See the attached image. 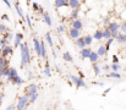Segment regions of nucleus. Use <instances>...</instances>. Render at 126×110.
I'll use <instances>...</instances> for the list:
<instances>
[{"mask_svg": "<svg viewBox=\"0 0 126 110\" xmlns=\"http://www.w3.org/2000/svg\"><path fill=\"white\" fill-rule=\"evenodd\" d=\"M113 64H119V56L118 55H113Z\"/></svg>", "mask_w": 126, "mask_h": 110, "instance_id": "de8ad7c7", "label": "nucleus"}, {"mask_svg": "<svg viewBox=\"0 0 126 110\" xmlns=\"http://www.w3.org/2000/svg\"><path fill=\"white\" fill-rule=\"evenodd\" d=\"M118 43H120V44H123V43H126V40H125V34H123V33H120L119 36H118V38L115 39Z\"/></svg>", "mask_w": 126, "mask_h": 110, "instance_id": "f704fd0d", "label": "nucleus"}, {"mask_svg": "<svg viewBox=\"0 0 126 110\" xmlns=\"http://www.w3.org/2000/svg\"><path fill=\"white\" fill-rule=\"evenodd\" d=\"M22 39H23V33L17 32V33L15 34V37H14V47H15V48H18L20 44L22 43Z\"/></svg>", "mask_w": 126, "mask_h": 110, "instance_id": "423d86ee", "label": "nucleus"}, {"mask_svg": "<svg viewBox=\"0 0 126 110\" xmlns=\"http://www.w3.org/2000/svg\"><path fill=\"white\" fill-rule=\"evenodd\" d=\"M14 5H15V10H16L17 15H18V16H20L22 20H25V16H26V14L23 12L22 7L20 6V1H14Z\"/></svg>", "mask_w": 126, "mask_h": 110, "instance_id": "1a4fd4ad", "label": "nucleus"}, {"mask_svg": "<svg viewBox=\"0 0 126 110\" xmlns=\"http://www.w3.org/2000/svg\"><path fill=\"white\" fill-rule=\"evenodd\" d=\"M43 22L48 26V27H51L53 26V21H51V17H50V15L48 14V12H45L44 15H43Z\"/></svg>", "mask_w": 126, "mask_h": 110, "instance_id": "6ab92c4d", "label": "nucleus"}, {"mask_svg": "<svg viewBox=\"0 0 126 110\" xmlns=\"http://www.w3.org/2000/svg\"><path fill=\"white\" fill-rule=\"evenodd\" d=\"M45 42H47V44L50 47V48H54V42H53V38H51V34H50V32H47L45 33Z\"/></svg>", "mask_w": 126, "mask_h": 110, "instance_id": "412c9836", "label": "nucleus"}, {"mask_svg": "<svg viewBox=\"0 0 126 110\" xmlns=\"http://www.w3.org/2000/svg\"><path fill=\"white\" fill-rule=\"evenodd\" d=\"M79 77H80V78H82V79L84 78V73L82 72V71H80V70H79Z\"/></svg>", "mask_w": 126, "mask_h": 110, "instance_id": "864d4df0", "label": "nucleus"}, {"mask_svg": "<svg viewBox=\"0 0 126 110\" xmlns=\"http://www.w3.org/2000/svg\"><path fill=\"white\" fill-rule=\"evenodd\" d=\"M92 49L91 48H84L82 50H80V56H81V59H89V56H91V54H92Z\"/></svg>", "mask_w": 126, "mask_h": 110, "instance_id": "9b49d317", "label": "nucleus"}, {"mask_svg": "<svg viewBox=\"0 0 126 110\" xmlns=\"http://www.w3.org/2000/svg\"><path fill=\"white\" fill-rule=\"evenodd\" d=\"M95 53L98 54V56H99V58H103V56H105V55L108 54V50H107L105 45H99V47L97 48Z\"/></svg>", "mask_w": 126, "mask_h": 110, "instance_id": "f3484780", "label": "nucleus"}, {"mask_svg": "<svg viewBox=\"0 0 126 110\" xmlns=\"http://www.w3.org/2000/svg\"><path fill=\"white\" fill-rule=\"evenodd\" d=\"M1 58H4V56H2V48H0V59H1Z\"/></svg>", "mask_w": 126, "mask_h": 110, "instance_id": "4d7b16f0", "label": "nucleus"}, {"mask_svg": "<svg viewBox=\"0 0 126 110\" xmlns=\"http://www.w3.org/2000/svg\"><path fill=\"white\" fill-rule=\"evenodd\" d=\"M111 33H115V32H120V25L118 23V22H115V21H111L110 23H109V26L107 27Z\"/></svg>", "mask_w": 126, "mask_h": 110, "instance_id": "0eeeda50", "label": "nucleus"}, {"mask_svg": "<svg viewBox=\"0 0 126 110\" xmlns=\"http://www.w3.org/2000/svg\"><path fill=\"white\" fill-rule=\"evenodd\" d=\"M83 40H84L86 47H91L94 39H93V36H91V34H86V36H83Z\"/></svg>", "mask_w": 126, "mask_h": 110, "instance_id": "5701e85b", "label": "nucleus"}, {"mask_svg": "<svg viewBox=\"0 0 126 110\" xmlns=\"http://www.w3.org/2000/svg\"><path fill=\"white\" fill-rule=\"evenodd\" d=\"M63 59H64L65 61H67V63H74V58H72V55H71L69 51H65V53L63 54Z\"/></svg>", "mask_w": 126, "mask_h": 110, "instance_id": "393cba45", "label": "nucleus"}, {"mask_svg": "<svg viewBox=\"0 0 126 110\" xmlns=\"http://www.w3.org/2000/svg\"><path fill=\"white\" fill-rule=\"evenodd\" d=\"M5 110H16V105H12V104H10V105H7Z\"/></svg>", "mask_w": 126, "mask_h": 110, "instance_id": "09e8293b", "label": "nucleus"}, {"mask_svg": "<svg viewBox=\"0 0 126 110\" xmlns=\"http://www.w3.org/2000/svg\"><path fill=\"white\" fill-rule=\"evenodd\" d=\"M10 71H11V67L7 65V66H5L4 69H2V75H4V77H7L9 76V73H10Z\"/></svg>", "mask_w": 126, "mask_h": 110, "instance_id": "4c0bfd02", "label": "nucleus"}, {"mask_svg": "<svg viewBox=\"0 0 126 110\" xmlns=\"http://www.w3.org/2000/svg\"><path fill=\"white\" fill-rule=\"evenodd\" d=\"M26 92H27V95H28V97H31V95H33V94H38V87H37L36 84H30V86L27 87Z\"/></svg>", "mask_w": 126, "mask_h": 110, "instance_id": "ddd939ff", "label": "nucleus"}, {"mask_svg": "<svg viewBox=\"0 0 126 110\" xmlns=\"http://www.w3.org/2000/svg\"><path fill=\"white\" fill-rule=\"evenodd\" d=\"M56 32H58V33H60V34H61V33H64V32H66L65 26H64V25H59V26L56 27Z\"/></svg>", "mask_w": 126, "mask_h": 110, "instance_id": "58836bf2", "label": "nucleus"}, {"mask_svg": "<svg viewBox=\"0 0 126 110\" xmlns=\"http://www.w3.org/2000/svg\"><path fill=\"white\" fill-rule=\"evenodd\" d=\"M93 84H98L99 87H103L104 86V82H93Z\"/></svg>", "mask_w": 126, "mask_h": 110, "instance_id": "5fc2aeb1", "label": "nucleus"}, {"mask_svg": "<svg viewBox=\"0 0 126 110\" xmlns=\"http://www.w3.org/2000/svg\"><path fill=\"white\" fill-rule=\"evenodd\" d=\"M110 91H111V88H110V87H109V88H107V89H104V92H103V95H107V94H108Z\"/></svg>", "mask_w": 126, "mask_h": 110, "instance_id": "603ef678", "label": "nucleus"}, {"mask_svg": "<svg viewBox=\"0 0 126 110\" xmlns=\"http://www.w3.org/2000/svg\"><path fill=\"white\" fill-rule=\"evenodd\" d=\"M16 77H18V72H17V70H16L15 67H11V71H10V73H9V76L6 77V78H7V81L12 83V82H14V79H15Z\"/></svg>", "mask_w": 126, "mask_h": 110, "instance_id": "dca6fc26", "label": "nucleus"}, {"mask_svg": "<svg viewBox=\"0 0 126 110\" xmlns=\"http://www.w3.org/2000/svg\"><path fill=\"white\" fill-rule=\"evenodd\" d=\"M38 97H39V94H33V95H31V97H30V104H33V103L38 99Z\"/></svg>", "mask_w": 126, "mask_h": 110, "instance_id": "79ce46f5", "label": "nucleus"}, {"mask_svg": "<svg viewBox=\"0 0 126 110\" xmlns=\"http://www.w3.org/2000/svg\"><path fill=\"white\" fill-rule=\"evenodd\" d=\"M41 58L43 60L48 59V50H47V44L44 40H41Z\"/></svg>", "mask_w": 126, "mask_h": 110, "instance_id": "6e6552de", "label": "nucleus"}, {"mask_svg": "<svg viewBox=\"0 0 126 110\" xmlns=\"http://www.w3.org/2000/svg\"><path fill=\"white\" fill-rule=\"evenodd\" d=\"M54 6H55L56 9L69 7V0H55V1H54Z\"/></svg>", "mask_w": 126, "mask_h": 110, "instance_id": "4468645a", "label": "nucleus"}, {"mask_svg": "<svg viewBox=\"0 0 126 110\" xmlns=\"http://www.w3.org/2000/svg\"><path fill=\"white\" fill-rule=\"evenodd\" d=\"M92 70H93V72L95 76H99L100 73H102V67L98 65V64H93L92 65Z\"/></svg>", "mask_w": 126, "mask_h": 110, "instance_id": "a878e982", "label": "nucleus"}, {"mask_svg": "<svg viewBox=\"0 0 126 110\" xmlns=\"http://www.w3.org/2000/svg\"><path fill=\"white\" fill-rule=\"evenodd\" d=\"M71 28H75L77 31H81L83 28V21L81 18H77L75 21H71Z\"/></svg>", "mask_w": 126, "mask_h": 110, "instance_id": "39448f33", "label": "nucleus"}, {"mask_svg": "<svg viewBox=\"0 0 126 110\" xmlns=\"http://www.w3.org/2000/svg\"><path fill=\"white\" fill-rule=\"evenodd\" d=\"M103 37H104V39H107V40L111 38V32H110V31H109L107 27L103 30Z\"/></svg>", "mask_w": 126, "mask_h": 110, "instance_id": "2f4dec72", "label": "nucleus"}, {"mask_svg": "<svg viewBox=\"0 0 126 110\" xmlns=\"http://www.w3.org/2000/svg\"><path fill=\"white\" fill-rule=\"evenodd\" d=\"M1 21H9V16L6 14H2L1 15Z\"/></svg>", "mask_w": 126, "mask_h": 110, "instance_id": "8fccbe9b", "label": "nucleus"}, {"mask_svg": "<svg viewBox=\"0 0 126 110\" xmlns=\"http://www.w3.org/2000/svg\"><path fill=\"white\" fill-rule=\"evenodd\" d=\"M6 45H9V40H7L5 37L0 38V48H4V47H6Z\"/></svg>", "mask_w": 126, "mask_h": 110, "instance_id": "c9c22d12", "label": "nucleus"}, {"mask_svg": "<svg viewBox=\"0 0 126 110\" xmlns=\"http://www.w3.org/2000/svg\"><path fill=\"white\" fill-rule=\"evenodd\" d=\"M125 40H126V34H125Z\"/></svg>", "mask_w": 126, "mask_h": 110, "instance_id": "052dcab7", "label": "nucleus"}, {"mask_svg": "<svg viewBox=\"0 0 126 110\" xmlns=\"http://www.w3.org/2000/svg\"><path fill=\"white\" fill-rule=\"evenodd\" d=\"M75 44H76L77 48H80V50H82V49H84V48H87L86 44H84L83 37H80L79 39H76V40H75Z\"/></svg>", "mask_w": 126, "mask_h": 110, "instance_id": "aec40b11", "label": "nucleus"}, {"mask_svg": "<svg viewBox=\"0 0 126 110\" xmlns=\"http://www.w3.org/2000/svg\"><path fill=\"white\" fill-rule=\"evenodd\" d=\"M69 18H70V21H75V20L80 18V10H71L69 12Z\"/></svg>", "mask_w": 126, "mask_h": 110, "instance_id": "a211bd4d", "label": "nucleus"}, {"mask_svg": "<svg viewBox=\"0 0 126 110\" xmlns=\"http://www.w3.org/2000/svg\"><path fill=\"white\" fill-rule=\"evenodd\" d=\"M120 33L126 34V21H124L123 23H120Z\"/></svg>", "mask_w": 126, "mask_h": 110, "instance_id": "ea45409f", "label": "nucleus"}, {"mask_svg": "<svg viewBox=\"0 0 126 110\" xmlns=\"http://www.w3.org/2000/svg\"><path fill=\"white\" fill-rule=\"evenodd\" d=\"M98 60H99L98 54H97L95 51H92V54H91V56H89V61L92 63V65H93V64H97V63H98Z\"/></svg>", "mask_w": 126, "mask_h": 110, "instance_id": "b1692460", "label": "nucleus"}, {"mask_svg": "<svg viewBox=\"0 0 126 110\" xmlns=\"http://www.w3.org/2000/svg\"><path fill=\"white\" fill-rule=\"evenodd\" d=\"M110 22H111V21H110V18H109V17H104V18H103V25H104V26H107V27H108Z\"/></svg>", "mask_w": 126, "mask_h": 110, "instance_id": "c03bdc74", "label": "nucleus"}, {"mask_svg": "<svg viewBox=\"0 0 126 110\" xmlns=\"http://www.w3.org/2000/svg\"><path fill=\"white\" fill-rule=\"evenodd\" d=\"M33 47H34L36 54L41 58V40L38 38H33Z\"/></svg>", "mask_w": 126, "mask_h": 110, "instance_id": "2eb2a0df", "label": "nucleus"}, {"mask_svg": "<svg viewBox=\"0 0 126 110\" xmlns=\"http://www.w3.org/2000/svg\"><path fill=\"white\" fill-rule=\"evenodd\" d=\"M12 54H14V48H12L10 44L2 48V56H4V58L7 59V56H11Z\"/></svg>", "mask_w": 126, "mask_h": 110, "instance_id": "9d476101", "label": "nucleus"}, {"mask_svg": "<svg viewBox=\"0 0 126 110\" xmlns=\"http://www.w3.org/2000/svg\"><path fill=\"white\" fill-rule=\"evenodd\" d=\"M25 20H26V22H27L28 27H30V28H32V27H33V23H32V20H31V16H30V14H26V16H25Z\"/></svg>", "mask_w": 126, "mask_h": 110, "instance_id": "72a5a7b5", "label": "nucleus"}, {"mask_svg": "<svg viewBox=\"0 0 126 110\" xmlns=\"http://www.w3.org/2000/svg\"><path fill=\"white\" fill-rule=\"evenodd\" d=\"M30 104V97L27 94H23L18 98L17 104H16V110H26Z\"/></svg>", "mask_w": 126, "mask_h": 110, "instance_id": "f03ea898", "label": "nucleus"}, {"mask_svg": "<svg viewBox=\"0 0 126 110\" xmlns=\"http://www.w3.org/2000/svg\"><path fill=\"white\" fill-rule=\"evenodd\" d=\"M4 4H5V5H6L9 9H11V2H10L9 0H4Z\"/></svg>", "mask_w": 126, "mask_h": 110, "instance_id": "3c124183", "label": "nucleus"}, {"mask_svg": "<svg viewBox=\"0 0 126 110\" xmlns=\"http://www.w3.org/2000/svg\"><path fill=\"white\" fill-rule=\"evenodd\" d=\"M124 69H125V70H126V66H125V67H124Z\"/></svg>", "mask_w": 126, "mask_h": 110, "instance_id": "680f3d73", "label": "nucleus"}, {"mask_svg": "<svg viewBox=\"0 0 126 110\" xmlns=\"http://www.w3.org/2000/svg\"><path fill=\"white\" fill-rule=\"evenodd\" d=\"M2 37H5V38H6V39H7V40L10 42L11 39H14V37H15V36H14V34H12L11 32H9V33H6L5 36H2Z\"/></svg>", "mask_w": 126, "mask_h": 110, "instance_id": "a18cd8bd", "label": "nucleus"}, {"mask_svg": "<svg viewBox=\"0 0 126 110\" xmlns=\"http://www.w3.org/2000/svg\"><path fill=\"white\" fill-rule=\"evenodd\" d=\"M0 84H1V82H0Z\"/></svg>", "mask_w": 126, "mask_h": 110, "instance_id": "e2e57ef3", "label": "nucleus"}, {"mask_svg": "<svg viewBox=\"0 0 126 110\" xmlns=\"http://www.w3.org/2000/svg\"><path fill=\"white\" fill-rule=\"evenodd\" d=\"M107 77H110V78H114V79H120L121 78V75L119 72H108L107 73Z\"/></svg>", "mask_w": 126, "mask_h": 110, "instance_id": "c85d7f7f", "label": "nucleus"}, {"mask_svg": "<svg viewBox=\"0 0 126 110\" xmlns=\"http://www.w3.org/2000/svg\"><path fill=\"white\" fill-rule=\"evenodd\" d=\"M53 56H54V58H56V53H55V50H53Z\"/></svg>", "mask_w": 126, "mask_h": 110, "instance_id": "13d9d810", "label": "nucleus"}, {"mask_svg": "<svg viewBox=\"0 0 126 110\" xmlns=\"http://www.w3.org/2000/svg\"><path fill=\"white\" fill-rule=\"evenodd\" d=\"M10 32V28L6 26V25H4V23H0V34H2V36H5L6 33H9Z\"/></svg>", "mask_w": 126, "mask_h": 110, "instance_id": "bb28decb", "label": "nucleus"}, {"mask_svg": "<svg viewBox=\"0 0 126 110\" xmlns=\"http://www.w3.org/2000/svg\"><path fill=\"white\" fill-rule=\"evenodd\" d=\"M23 78H21L20 76L18 77H16L15 79H14V82H12V84H16V86H21V84H23Z\"/></svg>", "mask_w": 126, "mask_h": 110, "instance_id": "473e14b6", "label": "nucleus"}, {"mask_svg": "<svg viewBox=\"0 0 126 110\" xmlns=\"http://www.w3.org/2000/svg\"><path fill=\"white\" fill-rule=\"evenodd\" d=\"M20 54H21V60H20V67H25L26 65H30L32 63V56L30 53V48L28 44L25 42H22L20 44Z\"/></svg>", "mask_w": 126, "mask_h": 110, "instance_id": "f257e3e1", "label": "nucleus"}, {"mask_svg": "<svg viewBox=\"0 0 126 110\" xmlns=\"http://www.w3.org/2000/svg\"><path fill=\"white\" fill-rule=\"evenodd\" d=\"M2 102H4V94H2V93H0V107H1Z\"/></svg>", "mask_w": 126, "mask_h": 110, "instance_id": "6e6d98bb", "label": "nucleus"}, {"mask_svg": "<svg viewBox=\"0 0 126 110\" xmlns=\"http://www.w3.org/2000/svg\"><path fill=\"white\" fill-rule=\"evenodd\" d=\"M1 77H4V75H2V70H0V78Z\"/></svg>", "mask_w": 126, "mask_h": 110, "instance_id": "bf43d9fd", "label": "nucleus"}, {"mask_svg": "<svg viewBox=\"0 0 126 110\" xmlns=\"http://www.w3.org/2000/svg\"><path fill=\"white\" fill-rule=\"evenodd\" d=\"M27 78H28V79L34 78V73L32 72V71H27Z\"/></svg>", "mask_w": 126, "mask_h": 110, "instance_id": "49530a36", "label": "nucleus"}, {"mask_svg": "<svg viewBox=\"0 0 126 110\" xmlns=\"http://www.w3.org/2000/svg\"><path fill=\"white\" fill-rule=\"evenodd\" d=\"M70 81L72 82V84L79 89V88H87V84L82 78H80L79 76H75V75H70Z\"/></svg>", "mask_w": 126, "mask_h": 110, "instance_id": "7ed1b4c3", "label": "nucleus"}, {"mask_svg": "<svg viewBox=\"0 0 126 110\" xmlns=\"http://www.w3.org/2000/svg\"><path fill=\"white\" fill-rule=\"evenodd\" d=\"M44 75L45 76H48V77H50L51 76V69H50V65H49V63L47 61L45 63V65H44Z\"/></svg>", "mask_w": 126, "mask_h": 110, "instance_id": "cd10ccee", "label": "nucleus"}, {"mask_svg": "<svg viewBox=\"0 0 126 110\" xmlns=\"http://www.w3.org/2000/svg\"><path fill=\"white\" fill-rule=\"evenodd\" d=\"M9 65V59H6V58H1L0 59V70H2L5 66H7Z\"/></svg>", "mask_w": 126, "mask_h": 110, "instance_id": "7c9ffc66", "label": "nucleus"}, {"mask_svg": "<svg viewBox=\"0 0 126 110\" xmlns=\"http://www.w3.org/2000/svg\"><path fill=\"white\" fill-rule=\"evenodd\" d=\"M93 39L94 40H102V39H104V37H103V30H95V32L93 34Z\"/></svg>", "mask_w": 126, "mask_h": 110, "instance_id": "4be33fe9", "label": "nucleus"}, {"mask_svg": "<svg viewBox=\"0 0 126 110\" xmlns=\"http://www.w3.org/2000/svg\"><path fill=\"white\" fill-rule=\"evenodd\" d=\"M82 2L79 1V0H69V7L71 10H80Z\"/></svg>", "mask_w": 126, "mask_h": 110, "instance_id": "f8f14e48", "label": "nucleus"}, {"mask_svg": "<svg viewBox=\"0 0 126 110\" xmlns=\"http://www.w3.org/2000/svg\"><path fill=\"white\" fill-rule=\"evenodd\" d=\"M120 69H121L120 64H111V65H110V70H111V72H119Z\"/></svg>", "mask_w": 126, "mask_h": 110, "instance_id": "c756f323", "label": "nucleus"}, {"mask_svg": "<svg viewBox=\"0 0 126 110\" xmlns=\"http://www.w3.org/2000/svg\"><path fill=\"white\" fill-rule=\"evenodd\" d=\"M102 67V71H104V72H110V65L109 64H104L103 66H100Z\"/></svg>", "mask_w": 126, "mask_h": 110, "instance_id": "a19ab883", "label": "nucleus"}, {"mask_svg": "<svg viewBox=\"0 0 126 110\" xmlns=\"http://www.w3.org/2000/svg\"><path fill=\"white\" fill-rule=\"evenodd\" d=\"M114 40H115L114 38H110V39H108V40L105 42V44H104V45H105L107 50H109V49H110V47H111V44L114 43Z\"/></svg>", "mask_w": 126, "mask_h": 110, "instance_id": "e433bc0d", "label": "nucleus"}, {"mask_svg": "<svg viewBox=\"0 0 126 110\" xmlns=\"http://www.w3.org/2000/svg\"><path fill=\"white\" fill-rule=\"evenodd\" d=\"M67 34H69V38L70 39H79L80 37H81V31H77V30H75V28H69V31H67Z\"/></svg>", "mask_w": 126, "mask_h": 110, "instance_id": "20e7f679", "label": "nucleus"}, {"mask_svg": "<svg viewBox=\"0 0 126 110\" xmlns=\"http://www.w3.org/2000/svg\"><path fill=\"white\" fill-rule=\"evenodd\" d=\"M32 7H33V11H39L41 5H39L37 1H33V2H32Z\"/></svg>", "mask_w": 126, "mask_h": 110, "instance_id": "37998d69", "label": "nucleus"}]
</instances>
